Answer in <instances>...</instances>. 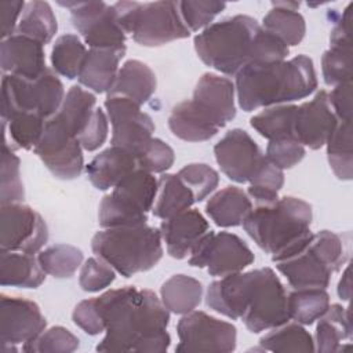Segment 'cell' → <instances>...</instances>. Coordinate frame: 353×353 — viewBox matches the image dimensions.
Here are the masks:
<instances>
[{
	"instance_id": "cell-28",
	"label": "cell",
	"mask_w": 353,
	"mask_h": 353,
	"mask_svg": "<svg viewBox=\"0 0 353 353\" xmlns=\"http://www.w3.org/2000/svg\"><path fill=\"white\" fill-rule=\"evenodd\" d=\"M273 8L263 17L262 28L279 37L285 46H298L306 33L305 18L298 12L296 1H274Z\"/></svg>"
},
{
	"instance_id": "cell-14",
	"label": "cell",
	"mask_w": 353,
	"mask_h": 353,
	"mask_svg": "<svg viewBox=\"0 0 353 353\" xmlns=\"http://www.w3.org/2000/svg\"><path fill=\"white\" fill-rule=\"evenodd\" d=\"M59 4L70 10L73 26L90 48L125 47V33L117 21L113 4L109 6L105 1H66Z\"/></svg>"
},
{
	"instance_id": "cell-2",
	"label": "cell",
	"mask_w": 353,
	"mask_h": 353,
	"mask_svg": "<svg viewBox=\"0 0 353 353\" xmlns=\"http://www.w3.org/2000/svg\"><path fill=\"white\" fill-rule=\"evenodd\" d=\"M205 303L229 319H241L254 334L290 321L285 288L270 268L237 272L212 281Z\"/></svg>"
},
{
	"instance_id": "cell-34",
	"label": "cell",
	"mask_w": 353,
	"mask_h": 353,
	"mask_svg": "<svg viewBox=\"0 0 353 353\" xmlns=\"http://www.w3.org/2000/svg\"><path fill=\"white\" fill-rule=\"evenodd\" d=\"M330 306L325 288H294L287 294L290 320L302 325H310L319 320Z\"/></svg>"
},
{
	"instance_id": "cell-37",
	"label": "cell",
	"mask_w": 353,
	"mask_h": 353,
	"mask_svg": "<svg viewBox=\"0 0 353 353\" xmlns=\"http://www.w3.org/2000/svg\"><path fill=\"white\" fill-rule=\"evenodd\" d=\"M85 54L87 48L76 34H62L55 40V44L52 46V70L69 80L77 79Z\"/></svg>"
},
{
	"instance_id": "cell-31",
	"label": "cell",
	"mask_w": 353,
	"mask_h": 353,
	"mask_svg": "<svg viewBox=\"0 0 353 353\" xmlns=\"http://www.w3.org/2000/svg\"><path fill=\"white\" fill-rule=\"evenodd\" d=\"M194 203L193 193L176 174H163L152 212L160 219H168L189 210Z\"/></svg>"
},
{
	"instance_id": "cell-35",
	"label": "cell",
	"mask_w": 353,
	"mask_h": 353,
	"mask_svg": "<svg viewBox=\"0 0 353 353\" xmlns=\"http://www.w3.org/2000/svg\"><path fill=\"white\" fill-rule=\"evenodd\" d=\"M295 112L296 105L294 103L265 108L262 112L251 117V127L269 141L294 137Z\"/></svg>"
},
{
	"instance_id": "cell-41",
	"label": "cell",
	"mask_w": 353,
	"mask_h": 353,
	"mask_svg": "<svg viewBox=\"0 0 353 353\" xmlns=\"http://www.w3.org/2000/svg\"><path fill=\"white\" fill-rule=\"evenodd\" d=\"M248 183L250 199H254L256 204H270L279 199V190L284 185V174L283 170L272 164L265 156V160Z\"/></svg>"
},
{
	"instance_id": "cell-17",
	"label": "cell",
	"mask_w": 353,
	"mask_h": 353,
	"mask_svg": "<svg viewBox=\"0 0 353 353\" xmlns=\"http://www.w3.org/2000/svg\"><path fill=\"white\" fill-rule=\"evenodd\" d=\"M46 327L47 320L36 302L1 294L0 342L3 353L17 352V345L33 341Z\"/></svg>"
},
{
	"instance_id": "cell-18",
	"label": "cell",
	"mask_w": 353,
	"mask_h": 353,
	"mask_svg": "<svg viewBox=\"0 0 353 353\" xmlns=\"http://www.w3.org/2000/svg\"><path fill=\"white\" fill-rule=\"evenodd\" d=\"M214 154L221 171L237 183L251 181L265 154L250 134L241 128H233L214 146Z\"/></svg>"
},
{
	"instance_id": "cell-48",
	"label": "cell",
	"mask_w": 353,
	"mask_h": 353,
	"mask_svg": "<svg viewBox=\"0 0 353 353\" xmlns=\"http://www.w3.org/2000/svg\"><path fill=\"white\" fill-rule=\"evenodd\" d=\"M114 272L116 270L101 256H91L81 266L79 284L83 291L98 292L114 281Z\"/></svg>"
},
{
	"instance_id": "cell-30",
	"label": "cell",
	"mask_w": 353,
	"mask_h": 353,
	"mask_svg": "<svg viewBox=\"0 0 353 353\" xmlns=\"http://www.w3.org/2000/svg\"><path fill=\"white\" fill-rule=\"evenodd\" d=\"M317 321L314 350L341 352L342 341L352 338L349 307H343L338 303L330 305Z\"/></svg>"
},
{
	"instance_id": "cell-9",
	"label": "cell",
	"mask_w": 353,
	"mask_h": 353,
	"mask_svg": "<svg viewBox=\"0 0 353 353\" xmlns=\"http://www.w3.org/2000/svg\"><path fill=\"white\" fill-rule=\"evenodd\" d=\"M159 181L153 174L141 168L123 178L106 194L98 211V221L103 229L142 225L154 204Z\"/></svg>"
},
{
	"instance_id": "cell-12",
	"label": "cell",
	"mask_w": 353,
	"mask_h": 353,
	"mask_svg": "<svg viewBox=\"0 0 353 353\" xmlns=\"http://www.w3.org/2000/svg\"><path fill=\"white\" fill-rule=\"evenodd\" d=\"M33 150L59 179L70 181L83 172L84 157L80 141L55 114L46 120L41 138Z\"/></svg>"
},
{
	"instance_id": "cell-22",
	"label": "cell",
	"mask_w": 353,
	"mask_h": 353,
	"mask_svg": "<svg viewBox=\"0 0 353 353\" xmlns=\"http://www.w3.org/2000/svg\"><path fill=\"white\" fill-rule=\"evenodd\" d=\"M0 61L6 74L22 79H37L47 69L43 44L18 33L3 39Z\"/></svg>"
},
{
	"instance_id": "cell-10",
	"label": "cell",
	"mask_w": 353,
	"mask_h": 353,
	"mask_svg": "<svg viewBox=\"0 0 353 353\" xmlns=\"http://www.w3.org/2000/svg\"><path fill=\"white\" fill-rule=\"evenodd\" d=\"M63 98V84L58 74L50 68H47L37 79H22L12 74H3V121H8L22 113H34L48 120L59 110Z\"/></svg>"
},
{
	"instance_id": "cell-1",
	"label": "cell",
	"mask_w": 353,
	"mask_h": 353,
	"mask_svg": "<svg viewBox=\"0 0 353 353\" xmlns=\"http://www.w3.org/2000/svg\"><path fill=\"white\" fill-rule=\"evenodd\" d=\"M105 324L98 352H167L171 343L170 312L150 290L132 285L109 290L97 298Z\"/></svg>"
},
{
	"instance_id": "cell-47",
	"label": "cell",
	"mask_w": 353,
	"mask_h": 353,
	"mask_svg": "<svg viewBox=\"0 0 353 353\" xmlns=\"http://www.w3.org/2000/svg\"><path fill=\"white\" fill-rule=\"evenodd\" d=\"M135 159L138 168L156 174L170 170L174 164L175 154L168 143L159 138H152Z\"/></svg>"
},
{
	"instance_id": "cell-50",
	"label": "cell",
	"mask_w": 353,
	"mask_h": 353,
	"mask_svg": "<svg viewBox=\"0 0 353 353\" xmlns=\"http://www.w3.org/2000/svg\"><path fill=\"white\" fill-rule=\"evenodd\" d=\"M73 323L88 335H98L105 331V324L99 313L97 298L84 299L74 307L72 313Z\"/></svg>"
},
{
	"instance_id": "cell-23",
	"label": "cell",
	"mask_w": 353,
	"mask_h": 353,
	"mask_svg": "<svg viewBox=\"0 0 353 353\" xmlns=\"http://www.w3.org/2000/svg\"><path fill=\"white\" fill-rule=\"evenodd\" d=\"M125 54V47L121 48H90L79 73V83L94 92H109L117 72L119 62Z\"/></svg>"
},
{
	"instance_id": "cell-36",
	"label": "cell",
	"mask_w": 353,
	"mask_h": 353,
	"mask_svg": "<svg viewBox=\"0 0 353 353\" xmlns=\"http://www.w3.org/2000/svg\"><path fill=\"white\" fill-rule=\"evenodd\" d=\"M262 350L270 352H314L312 335L299 323H284L259 339Z\"/></svg>"
},
{
	"instance_id": "cell-11",
	"label": "cell",
	"mask_w": 353,
	"mask_h": 353,
	"mask_svg": "<svg viewBox=\"0 0 353 353\" xmlns=\"http://www.w3.org/2000/svg\"><path fill=\"white\" fill-rule=\"evenodd\" d=\"M254 259L252 251L237 234L210 230L190 252L189 265L205 268L210 276L223 277L241 272Z\"/></svg>"
},
{
	"instance_id": "cell-40",
	"label": "cell",
	"mask_w": 353,
	"mask_h": 353,
	"mask_svg": "<svg viewBox=\"0 0 353 353\" xmlns=\"http://www.w3.org/2000/svg\"><path fill=\"white\" fill-rule=\"evenodd\" d=\"M321 72L327 85L352 81V41H330V48L323 54Z\"/></svg>"
},
{
	"instance_id": "cell-44",
	"label": "cell",
	"mask_w": 353,
	"mask_h": 353,
	"mask_svg": "<svg viewBox=\"0 0 353 353\" xmlns=\"http://www.w3.org/2000/svg\"><path fill=\"white\" fill-rule=\"evenodd\" d=\"M176 175L190 189L196 201H203L219 183L218 172L204 163L188 164Z\"/></svg>"
},
{
	"instance_id": "cell-29",
	"label": "cell",
	"mask_w": 353,
	"mask_h": 353,
	"mask_svg": "<svg viewBox=\"0 0 353 353\" xmlns=\"http://www.w3.org/2000/svg\"><path fill=\"white\" fill-rule=\"evenodd\" d=\"M46 272L39 259L32 254L1 251L0 254V283L19 288H37L46 279Z\"/></svg>"
},
{
	"instance_id": "cell-38",
	"label": "cell",
	"mask_w": 353,
	"mask_h": 353,
	"mask_svg": "<svg viewBox=\"0 0 353 353\" xmlns=\"http://www.w3.org/2000/svg\"><path fill=\"white\" fill-rule=\"evenodd\" d=\"M325 145L328 163L335 176L342 181H350L353 175L350 121H338Z\"/></svg>"
},
{
	"instance_id": "cell-16",
	"label": "cell",
	"mask_w": 353,
	"mask_h": 353,
	"mask_svg": "<svg viewBox=\"0 0 353 353\" xmlns=\"http://www.w3.org/2000/svg\"><path fill=\"white\" fill-rule=\"evenodd\" d=\"M105 109L112 124V145L137 156L153 138L152 117L141 110V105L119 95L108 97Z\"/></svg>"
},
{
	"instance_id": "cell-4",
	"label": "cell",
	"mask_w": 353,
	"mask_h": 353,
	"mask_svg": "<svg viewBox=\"0 0 353 353\" xmlns=\"http://www.w3.org/2000/svg\"><path fill=\"white\" fill-rule=\"evenodd\" d=\"M312 207L302 199L284 196L256 204L243 222L247 234L276 263L302 248L310 239Z\"/></svg>"
},
{
	"instance_id": "cell-27",
	"label": "cell",
	"mask_w": 353,
	"mask_h": 353,
	"mask_svg": "<svg viewBox=\"0 0 353 353\" xmlns=\"http://www.w3.org/2000/svg\"><path fill=\"white\" fill-rule=\"evenodd\" d=\"M168 127L175 137L188 142L208 141L219 131L192 99L183 101L172 108L168 117Z\"/></svg>"
},
{
	"instance_id": "cell-53",
	"label": "cell",
	"mask_w": 353,
	"mask_h": 353,
	"mask_svg": "<svg viewBox=\"0 0 353 353\" xmlns=\"http://www.w3.org/2000/svg\"><path fill=\"white\" fill-rule=\"evenodd\" d=\"M23 1H1L0 3V21H1V37L7 39L17 30V21L25 8ZM19 22V21H18Z\"/></svg>"
},
{
	"instance_id": "cell-8",
	"label": "cell",
	"mask_w": 353,
	"mask_h": 353,
	"mask_svg": "<svg viewBox=\"0 0 353 353\" xmlns=\"http://www.w3.org/2000/svg\"><path fill=\"white\" fill-rule=\"evenodd\" d=\"M113 8L124 33H131L139 46L159 47L190 36L178 1H117Z\"/></svg>"
},
{
	"instance_id": "cell-46",
	"label": "cell",
	"mask_w": 353,
	"mask_h": 353,
	"mask_svg": "<svg viewBox=\"0 0 353 353\" xmlns=\"http://www.w3.org/2000/svg\"><path fill=\"white\" fill-rule=\"evenodd\" d=\"M226 3L222 1H178V10L182 21L190 32H197L199 29H205L211 25L212 19L223 11Z\"/></svg>"
},
{
	"instance_id": "cell-26",
	"label": "cell",
	"mask_w": 353,
	"mask_h": 353,
	"mask_svg": "<svg viewBox=\"0 0 353 353\" xmlns=\"http://www.w3.org/2000/svg\"><path fill=\"white\" fill-rule=\"evenodd\" d=\"M252 210L250 196L237 186H226L216 192L205 204L207 215L221 228L243 225Z\"/></svg>"
},
{
	"instance_id": "cell-52",
	"label": "cell",
	"mask_w": 353,
	"mask_h": 353,
	"mask_svg": "<svg viewBox=\"0 0 353 353\" xmlns=\"http://www.w3.org/2000/svg\"><path fill=\"white\" fill-rule=\"evenodd\" d=\"M328 101L338 121L352 120V81L335 85L328 94Z\"/></svg>"
},
{
	"instance_id": "cell-21",
	"label": "cell",
	"mask_w": 353,
	"mask_h": 353,
	"mask_svg": "<svg viewBox=\"0 0 353 353\" xmlns=\"http://www.w3.org/2000/svg\"><path fill=\"white\" fill-rule=\"evenodd\" d=\"M159 230L170 256L183 259L190 255L197 243L210 232V225L201 212L189 208L164 219Z\"/></svg>"
},
{
	"instance_id": "cell-13",
	"label": "cell",
	"mask_w": 353,
	"mask_h": 353,
	"mask_svg": "<svg viewBox=\"0 0 353 353\" xmlns=\"http://www.w3.org/2000/svg\"><path fill=\"white\" fill-rule=\"evenodd\" d=\"M176 332L179 338L176 352L229 353L236 349V327L200 310L183 314L178 321Z\"/></svg>"
},
{
	"instance_id": "cell-25",
	"label": "cell",
	"mask_w": 353,
	"mask_h": 353,
	"mask_svg": "<svg viewBox=\"0 0 353 353\" xmlns=\"http://www.w3.org/2000/svg\"><path fill=\"white\" fill-rule=\"evenodd\" d=\"M157 85L154 72L138 59H130L119 69L108 97L119 95L143 105L154 94Z\"/></svg>"
},
{
	"instance_id": "cell-20",
	"label": "cell",
	"mask_w": 353,
	"mask_h": 353,
	"mask_svg": "<svg viewBox=\"0 0 353 353\" xmlns=\"http://www.w3.org/2000/svg\"><path fill=\"white\" fill-rule=\"evenodd\" d=\"M234 94L232 80L215 73H204L193 90L192 101L221 130L236 116Z\"/></svg>"
},
{
	"instance_id": "cell-49",
	"label": "cell",
	"mask_w": 353,
	"mask_h": 353,
	"mask_svg": "<svg viewBox=\"0 0 353 353\" xmlns=\"http://www.w3.org/2000/svg\"><path fill=\"white\" fill-rule=\"evenodd\" d=\"M305 146L294 137H290L269 141L265 156L272 164L285 170L296 165L305 157Z\"/></svg>"
},
{
	"instance_id": "cell-6",
	"label": "cell",
	"mask_w": 353,
	"mask_h": 353,
	"mask_svg": "<svg viewBox=\"0 0 353 353\" xmlns=\"http://www.w3.org/2000/svg\"><path fill=\"white\" fill-rule=\"evenodd\" d=\"M91 248L124 277L152 269L163 256L160 230L146 223L103 229L92 237Z\"/></svg>"
},
{
	"instance_id": "cell-39",
	"label": "cell",
	"mask_w": 353,
	"mask_h": 353,
	"mask_svg": "<svg viewBox=\"0 0 353 353\" xmlns=\"http://www.w3.org/2000/svg\"><path fill=\"white\" fill-rule=\"evenodd\" d=\"M37 259L47 274L57 279H69L81 266L83 252L74 245L55 244L40 251Z\"/></svg>"
},
{
	"instance_id": "cell-42",
	"label": "cell",
	"mask_w": 353,
	"mask_h": 353,
	"mask_svg": "<svg viewBox=\"0 0 353 353\" xmlns=\"http://www.w3.org/2000/svg\"><path fill=\"white\" fill-rule=\"evenodd\" d=\"M19 164V157L14 153V150L8 146L7 141L4 139L1 152V204L21 203L25 197Z\"/></svg>"
},
{
	"instance_id": "cell-7",
	"label": "cell",
	"mask_w": 353,
	"mask_h": 353,
	"mask_svg": "<svg viewBox=\"0 0 353 353\" xmlns=\"http://www.w3.org/2000/svg\"><path fill=\"white\" fill-rule=\"evenodd\" d=\"M346 258L343 240L331 230H321L312 233L296 252L276 262V268L294 288H327L331 274L342 268Z\"/></svg>"
},
{
	"instance_id": "cell-5",
	"label": "cell",
	"mask_w": 353,
	"mask_h": 353,
	"mask_svg": "<svg viewBox=\"0 0 353 353\" xmlns=\"http://www.w3.org/2000/svg\"><path fill=\"white\" fill-rule=\"evenodd\" d=\"M261 25L248 15H233L211 23L194 37L199 58L215 70L236 76L254 61L255 40Z\"/></svg>"
},
{
	"instance_id": "cell-32",
	"label": "cell",
	"mask_w": 353,
	"mask_h": 353,
	"mask_svg": "<svg viewBox=\"0 0 353 353\" xmlns=\"http://www.w3.org/2000/svg\"><path fill=\"white\" fill-rule=\"evenodd\" d=\"M161 302L175 314H186L194 310L203 296L201 283L186 274H174L160 288Z\"/></svg>"
},
{
	"instance_id": "cell-33",
	"label": "cell",
	"mask_w": 353,
	"mask_h": 353,
	"mask_svg": "<svg viewBox=\"0 0 353 353\" xmlns=\"http://www.w3.org/2000/svg\"><path fill=\"white\" fill-rule=\"evenodd\" d=\"M57 29L58 23L51 6L47 1L33 0L26 3L15 33L30 37L44 46L52 40Z\"/></svg>"
},
{
	"instance_id": "cell-54",
	"label": "cell",
	"mask_w": 353,
	"mask_h": 353,
	"mask_svg": "<svg viewBox=\"0 0 353 353\" xmlns=\"http://www.w3.org/2000/svg\"><path fill=\"white\" fill-rule=\"evenodd\" d=\"M338 295L342 301H349L352 295V288H350V268L346 266V269L342 273V277L338 283Z\"/></svg>"
},
{
	"instance_id": "cell-24",
	"label": "cell",
	"mask_w": 353,
	"mask_h": 353,
	"mask_svg": "<svg viewBox=\"0 0 353 353\" xmlns=\"http://www.w3.org/2000/svg\"><path fill=\"white\" fill-rule=\"evenodd\" d=\"M137 168V159L132 153L112 145L85 165V172L98 190H108Z\"/></svg>"
},
{
	"instance_id": "cell-15",
	"label": "cell",
	"mask_w": 353,
	"mask_h": 353,
	"mask_svg": "<svg viewBox=\"0 0 353 353\" xmlns=\"http://www.w3.org/2000/svg\"><path fill=\"white\" fill-rule=\"evenodd\" d=\"M48 240V229L43 216L22 203L1 204L0 207V247L1 251L25 254L40 252Z\"/></svg>"
},
{
	"instance_id": "cell-3",
	"label": "cell",
	"mask_w": 353,
	"mask_h": 353,
	"mask_svg": "<svg viewBox=\"0 0 353 353\" xmlns=\"http://www.w3.org/2000/svg\"><path fill=\"white\" fill-rule=\"evenodd\" d=\"M234 88L239 106L252 112L309 97L317 88V77L313 61L302 54L288 61L245 65L236 74Z\"/></svg>"
},
{
	"instance_id": "cell-51",
	"label": "cell",
	"mask_w": 353,
	"mask_h": 353,
	"mask_svg": "<svg viewBox=\"0 0 353 353\" xmlns=\"http://www.w3.org/2000/svg\"><path fill=\"white\" fill-rule=\"evenodd\" d=\"M108 116L101 108H95L90 121L84 127L83 132L79 137L80 145L84 150L92 152L103 145L108 137Z\"/></svg>"
},
{
	"instance_id": "cell-19",
	"label": "cell",
	"mask_w": 353,
	"mask_h": 353,
	"mask_svg": "<svg viewBox=\"0 0 353 353\" xmlns=\"http://www.w3.org/2000/svg\"><path fill=\"white\" fill-rule=\"evenodd\" d=\"M338 119L328 101V92L319 91L312 101L296 106L294 137L313 150L324 146L334 132Z\"/></svg>"
},
{
	"instance_id": "cell-43",
	"label": "cell",
	"mask_w": 353,
	"mask_h": 353,
	"mask_svg": "<svg viewBox=\"0 0 353 353\" xmlns=\"http://www.w3.org/2000/svg\"><path fill=\"white\" fill-rule=\"evenodd\" d=\"M79 347V338L68 328L55 325L44 330L33 341L22 346L23 352L30 353H70Z\"/></svg>"
},
{
	"instance_id": "cell-45",
	"label": "cell",
	"mask_w": 353,
	"mask_h": 353,
	"mask_svg": "<svg viewBox=\"0 0 353 353\" xmlns=\"http://www.w3.org/2000/svg\"><path fill=\"white\" fill-rule=\"evenodd\" d=\"M8 134L18 148L34 149L44 131L46 119L34 113H22L8 121Z\"/></svg>"
}]
</instances>
